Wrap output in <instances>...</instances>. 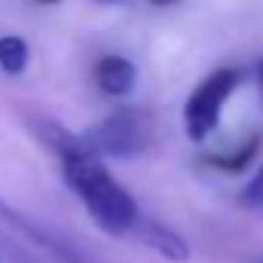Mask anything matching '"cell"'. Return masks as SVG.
Listing matches in <instances>:
<instances>
[{
    "mask_svg": "<svg viewBox=\"0 0 263 263\" xmlns=\"http://www.w3.org/2000/svg\"><path fill=\"white\" fill-rule=\"evenodd\" d=\"M239 83H242V70L217 67L190 92V98L184 104V129L190 135V141H205L211 132L217 129L223 104L239 89Z\"/></svg>",
    "mask_w": 263,
    "mask_h": 263,
    "instance_id": "3",
    "label": "cell"
},
{
    "mask_svg": "<svg viewBox=\"0 0 263 263\" xmlns=\"http://www.w3.org/2000/svg\"><path fill=\"white\" fill-rule=\"evenodd\" d=\"M28 59H31V52H28V43L22 37H15V34L0 37V70L3 73L18 77L28 67Z\"/></svg>",
    "mask_w": 263,
    "mask_h": 263,
    "instance_id": "8",
    "label": "cell"
},
{
    "mask_svg": "<svg viewBox=\"0 0 263 263\" xmlns=\"http://www.w3.org/2000/svg\"><path fill=\"white\" fill-rule=\"evenodd\" d=\"M83 138L95 156L107 153L117 159H132V156H141L144 150L153 147L156 123L144 107H120L110 117L98 120Z\"/></svg>",
    "mask_w": 263,
    "mask_h": 263,
    "instance_id": "2",
    "label": "cell"
},
{
    "mask_svg": "<svg viewBox=\"0 0 263 263\" xmlns=\"http://www.w3.org/2000/svg\"><path fill=\"white\" fill-rule=\"evenodd\" d=\"M129 236H135L141 245L153 248L156 254H162L165 260H172V263H187L193 257V251H190V245L184 242V236H178L175 230H168V227H162V223H156V220L138 217V223H135V230H132Z\"/></svg>",
    "mask_w": 263,
    "mask_h": 263,
    "instance_id": "5",
    "label": "cell"
},
{
    "mask_svg": "<svg viewBox=\"0 0 263 263\" xmlns=\"http://www.w3.org/2000/svg\"><path fill=\"white\" fill-rule=\"evenodd\" d=\"M257 80H260V95H263V65H260V73H257Z\"/></svg>",
    "mask_w": 263,
    "mask_h": 263,
    "instance_id": "13",
    "label": "cell"
},
{
    "mask_svg": "<svg viewBox=\"0 0 263 263\" xmlns=\"http://www.w3.org/2000/svg\"><path fill=\"white\" fill-rule=\"evenodd\" d=\"M0 223H3V227H9V233L25 236L34 248H43V251H46V254H52L55 260H62V263H86V257H80V251H77L70 242L55 239L49 230H43L40 223H34L31 217H25L18 208H12V205H9V202H3V199H0Z\"/></svg>",
    "mask_w": 263,
    "mask_h": 263,
    "instance_id": "4",
    "label": "cell"
},
{
    "mask_svg": "<svg viewBox=\"0 0 263 263\" xmlns=\"http://www.w3.org/2000/svg\"><path fill=\"white\" fill-rule=\"evenodd\" d=\"M98 3H114V0H98Z\"/></svg>",
    "mask_w": 263,
    "mask_h": 263,
    "instance_id": "14",
    "label": "cell"
},
{
    "mask_svg": "<svg viewBox=\"0 0 263 263\" xmlns=\"http://www.w3.org/2000/svg\"><path fill=\"white\" fill-rule=\"evenodd\" d=\"M147 3H153V6H172V3H178V0H147Z\"/></svg>",
    "mask_w": 263,
    "mask_h": 263,
    "instance_id": "11",
    "label": "cell"
},
{
    "mask_svg": "<svg viewBox=\"0 0 263 263\" xmlns=\"http://www.w3.org/2000/svg\"><path fill=\"white\" fill-rule=\"evenodd\" d=\"M257 263H263V257H260V260H257Z\"/></svg>",
    "mask_w": 263,
    "mask_h": 263,
    "instance_id": "15",
    "label": "cell"
},
{
    "mask_svg": "<svg viewBox=\"0 0 263 263\" xmlns=\"http://www.w3.org/2000/svg\"><path fill=\"white\" fill-rule=\"evenodd\" d=\"M260 144H263V132H257L254 138H248V141L242 144V150H236V153H214V156H208V162L217 165L220 172H245V168L254 162Z\"/></svg>",
    "mask_w": 263,
    "mask_h": 263,
    "instance_id": "7",
    "label": "cell"
},
{
    "mask_svg": "<svg viewBox=\"0 0 263 263\" xmlns=\"http://www.w3.org/2000/svg\"><path fill=\"white\" fill-rule=\"evenodd\" d=\"M0 263H34L18 245H12V242H6V239H0Z\"/></svg>",
    "mask_w": 263,
    "mask_h": 263,
    "instance_id": "10",
    "label": "cell"
},
{
    "mask_svg": "<svg viewBox=\"0 0 263 263\" xmlns=\"http://www.w3.org/2000/svg\"><path fill=\"white\" fill-rule=\"evenodd\" d=\"M34 3H40V6H55V3H62V0H34Z\"/></svg>",
    "mask_w": 263,
    "mask_h": 263,
    "instance_id": "12",
    "label": "cell"
},
{
    "mask_svg": "<svg viewBox=\"0 0 263 263\" xmlns=\"http://www.w3.org/2000/svg\"><path fill=\"white\" fill-rule=\"evenodd\" d=\"M239 202H242V208H248V211H260L263 208V162L254 168V178L245 184Z\"/></svg>",
    "mask_w": 263,
    "mask_h": 263,
    "instance_id": "9",
    "label": "cell"
},
{
    "mask_svg": "<svg viewBox=\"0 0 263 263\" xmlns=\"http://www.w3.org/2000/svg\"><path fill=\"white\" fill-rule=\"evenodd\" d=\"M62 175H65L67 187L86 205L89 217L98 223V230H104L107 236H129L135 230V223L141 217L138 202L98 162V156L92 150L65 156L62 159Z\"/></svg>",
    "mask_w": 263,
    "mask_h": 263,
    "instance_id": "1",
    "label": "cell"
},
{
    "mask_svg": "<svg viewBox=\"0 0 263 263\" xmlns=\"http://www.w3.org/2000/svg\"><path fill=\"white\" fill-rule=\"evenodd\" d=\"M95 83L104 95H114V98L129 95L138 83V67L123 55H104L95 65Z\"/></svg>",
    "mask_w": 263,
    "mask_h": 263,
    "instance_id": "6",
    "label": "cell"
}]
</instances>
